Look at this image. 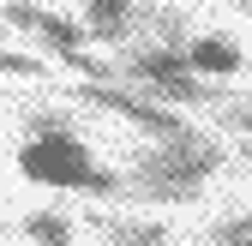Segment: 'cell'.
I'll return each instance as SVG.
<instances>
[{"instance_id":"cell-1","label":"cell","mask_w":252,"mask_h":246,"mask_svg":"<svg viewBox=\"0 0 252 246\" xmlns=\"http://www.w3.org/2000/svg\"><path fill=\"white\" fill-rule=\"evenodd\" d=\"M18 174L36 186L84 192V198H126V174L102 168L90 156V144L72 132V120L60 108H30L24 114V144H18Z\"/></svg>"},{"instance_id":"cell-2","label":"cell","mask_w":252,"mask_h":246,"mask_svg":"<svg viewBox=\"0 0 252 246\" xmlns=\"http://www.w3.org/2000/svg\"><path fill=\"white\" fill-rule=\"evenodd\" d=\"M228 162V150L192 132V138H156V150L126 168V198H150V204H192L204 192V180Z\"/></svg>"},{"instance_id":"cell-3","label":"cell","mask_w":252,"mask_h":246,"mask_svg":"<svg viewBox=\"0 0 252 246\" xmlns=\"http://www.w3.org/2000/svg\"><path fill=\"white\" fill-rule=\"evenodd\" d=\"M120 78L144 84V96H162V102H192V108L228 102L222 90L204 84V72L186 60V48H162V42H126L120 48Z\"/></svg>"},{"instance_id":"cell-4","label":"cell","mask_w":252,"mask_h":246,"mask_svg":"<svg viewBox=\"0 0 252 246\" xmlns=\"http://www.w3.org/2000/svg\"><path fill=\"white\" fill-rule=\"evenodd\" d=\"M72 96H78V102H90V108H108V114H120V120H132V126H144L150 138H192V132H198V126H186L174 108H162V96L120 90L114 78H78Z\"/></svg>"},{"instance_id":"cell-5","label":"cell","mask_w":252,"mask_h":246,"mask_svg":"<svg viewBox=\"0 0 252 246\" xmlns=\"http://www.w3.org/2000/svg\"><path fill=\"white\" fill-rule=\"evenodd\" d=\"M6 24H12V30H24V36H36L54 60L84 54V36H90V30H78L72 18H60V12L36 6V0H6Z\"/></svg>"},{"instance_id":"cell-6","label":"cell","mask_w":252,"mask_h":246,"mask_svg":"<svg viewBox=\"0 0 252 246\" xmlns=\"http://www.w3.org/2000/svg\"><path fill=\"white\" fill-rule=\"evenodd\" d=\"M138 6H144V0H84V30H90V42L126 48V42L138 36Z\"/></svg>"},{"instance_id":"cell-7","label":"cell","mask_w":252,"mask_h":246,"mask_svg":"<svg viewBox=\"0 0 252 246\" xmlns=\"http://www.w3.org/2000/svg\"><path fill=\"white\" fill-rule=\"evenodd\" d=\"M132 42H162V48H186L192 42V18H186L180 6H138V36Z\"/></svg>"},{"instance_id":"cell-8","label":"cell","mask_w":252,"mask_h":246,"mask_svg":"<svg viewBox=\"0 0 252 246\" xmlns=\"http://www.w3.org/2000/svg\"><path fill=\"white\" fill-rule=\"evenodd\" d=\"M186 60H192L204 78H234L246 66L240 42H228V36H192V42H186Z\"/></svg>"},{"instance_id":"cell-9","label":"cell","mask_w":252,"mask_h":246,"mask_svg":"<svg viewBox=\"0 0 252 246\" xmlns=\"http://www.w3.org/2000/svg\"><path fill=\"white\" fill-rule=\"evenodd\" d=\"M24 234H30V246H72V222L60 216V210H30Z\"/></svg>"},{"instance_id":"cell-10","label":"cell","mask_w":252,"mask_h":246,"mask_svg":"<svg viewBox=\"0 0 252 246\" xmlns=\"http://www.w3.org/2000/svg\"><path fill=\"white\" fill-rule=\"evenodd\" d=\"M210 246H252V216H222L210 228Z\"/></svg>"},{"instance_id":"cell-11","label":"cell","mask_w":252,"mask_h":246,"mask_svg":"<svg viewBox=\"0 0 252 246\" xmlns=\"http://www.w3.org/2000/svg\"><path fill=\"white\" fill-rule=\"evenodd\" d=\"M0 72H6V78H48V66H42V60L36 54H12V48H0Z\"/></svg>"},{"instance_id":"cell-12","label":"cell","mask_w":252,"mask_h":246,"mask_svg":"<svg viewBox=\"0 0 252 246\" xmlns=\"http://www.w3.org/2000/svg\"><path fill=\"white\" fill-rule=\"evenodd\" d=\"M216 120L234 132H252V96H228V102H216Z\"/></svg>"},{"instance_id":"cell-13","label":"cell","mask_w":252,"mask_h":246,"mask_svg":"<svg viewBox=\"0 0 252 246\" xmlns=\"http://www.w3.org/2000/svg\"><path fill=\"white\" fill-rule=\"evenodd\" d=\"M240 156H246V168H252V144H240Z\"/></svg>"},{"instance_id":"cell-14","label":"cell","mask_w":252,"mask_h":246,"mask_svg":"<svg viewBox=\"0 0 252 246\" xmlns=\"http://www.w3.org/2000/svg\"><path fill=\"white\" fill-rule=\"evenodd\" d=\"M240 12H252V0H240Z\"/></svg>"},{"instance_id":"cell-15","label":"cell","mask_w":252,"mask_h":246,"mask_svg":"<svg viewBox=\"0 0 252 246\" xmlns=\"http://www.w3.org/2000/svg\"><path fill=\"white\" fill-rule=\"evenodd\" d=\"M0 234H6V222H0Z\"/></svg>"}]
</instances>
